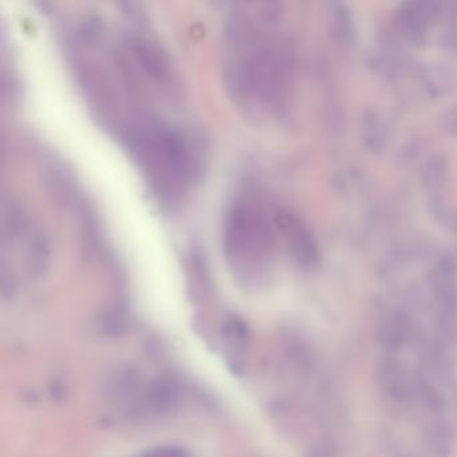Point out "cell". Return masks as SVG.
<instances>
[{
    "label": "cell",
    "instance_id": "obj_1",
    "mask_svg": "<svg viewBox=\"0 0 457 457\" xmlns=\"http://www.w3.org/2000/svg\"><path fill=\"white\" fill-rule=\"evenodd\" d=\"M286 54L269 4H234L224 23L223 76L235 105L250 119L266 120L282 108Z\"/></svg>",
    "mask_w": 457,
    "mask_h": 457
},
{
    "label": "cell",
    "instance_id": "obj_2",
    "mask_svg": "<svg viewBox=\"0 0 457 457\" xmlns=\"http://www.w3.org/2000/svg\"><path fill=\"white\" fill-rule=\"evenodd\" d=\"M124 130L128 148L154 191L172 200L183 195L199 167L191 138L154 117H144Z\"/></svg>",
    "mask_w": 457,
    "mask_h": 457
},
{
    "label": "cell",
    "instance_id": "obj_3",
    "mask_svg": "<svg viewBox=\"0 0 457 457\" xmlns=\"http://www.w3.org/2000/svg\"><path fill=\"white\" fill-rule=\"evenodd\" d=\"M275 219L253 199L235 200L224 216L223 250L227 263L239 279H261L275 253Z\"/></svg>",
    "mask_w": 457,
    "mask_h": 457
},
{
    "label": "cell",
    "instance_id": "obj_4",
    "mask_svg": "<svg viewBox=\"0 0 457 457\" xmlns=\"http://www.w3.org/2000/svg\"><path fill=\"white\" fill-rule=\"evenodd\" d=\"M18 255L23 259L29 269L37 270L44 266L49 253L46 237L33 219L10 207L4 219V253Z\"/></svg>",
    "mask_w": 457,
    "mask_h": 457
}]
</instances>
